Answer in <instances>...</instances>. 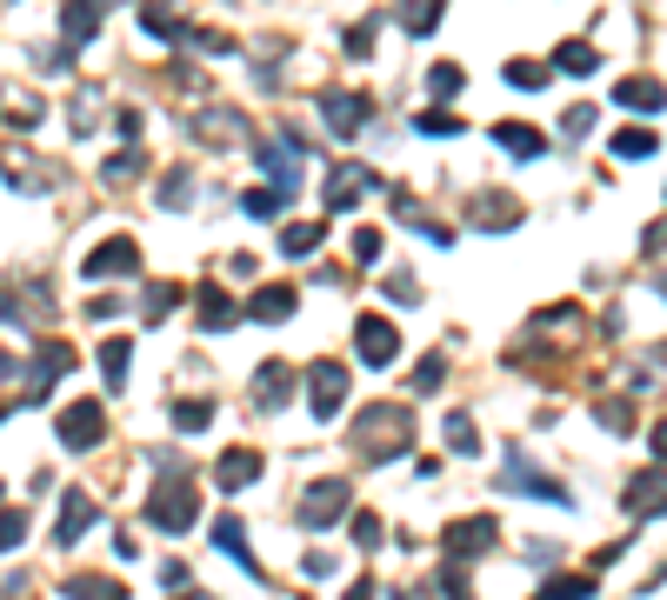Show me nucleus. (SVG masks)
<instances>
[{"label":"nucleus","instance_id":"4be33fe9","mask_svg":"<svg viewBox=\"0 0 667 600\" xmlns=\"http://www.w3.org/2000/svg\"><path fill=\"white\" fill-rule=\"evenodd\" d=\"M321 240H327V227H321V220H287V227H281V254H287V260L321 254Z\"/></svg>","mask_w":667,"mask_h":600},{"label":"nucleus","instance_id":"ea45409f","mask_svg":"<svg viewBox=\"0 0 667 600\" xmlns=\"http://www.w3.org/2000/svg\"><path fill=\"white\" fill-rule=\"evenodd\" d=\"M441 381H448V354H428L414 367V394H441Z\"/></svg>","mask_w":667,"mask_h":600},{"label":"nucleus","instance_id":"20e7f679","mask_svg":"<svg viewBox=\"0 0 667 600\" xmlns=\"http://www.w3.org/2000/svg\"><path fill=\"white\" fill-rule=\"evenodd\" d=\"M501 494H521V501H548V508H575V501H568V488H561L555 474H541L528 454H508V468H501Z\"/></svg>","mask_w":667,"mask_h":600},{"label":"nucleus","instance_id":"7c9ffc66","mask_svg":"<svg viewBox=\"0 0 667 600\" xmlns=\"http://www.w3.org/2000/svg\"><path fill=\"white\" fill-rule=\"evenodd\" d=\"M401 27L408 33H434L441 27V0H401Z\"/></svg>","mask_w":667,"mask_h":600},{"label":"nucleus","instance_id":"39448f33","mask_svg":"<svg viewBox=\"0 0 667 600\" xmlns=\"http://www.w3.org/2000/svg\"><path fill=\"white\" fill-rule=\"evenodd\" d=\"M53 434H60V447H67V454L100 447V441H107V414H100V401H73V407H60Z\"/></svg>","mask_w":667,"mask_h":600},{"label":"nucleus","instance_id":"de8ad7c7","mask_svg":"<svg viewBox=\"0 0 667 600\" xmlns=\"http://www.w3.org/2000/svg\"><path fill=\"white\" fill-rule=\"evenodd\" d=\"M354 260H381V234L374 227H354Z\"/></svg>","mask_w":667,"mask_h":600},{"label":"nucleus","instance_id":"0eeeda50","mask_svg":"<svg viewBox=\"0 0 667 600\" xmlns=\"http://www.w3.org/2000/svg\"><path fill=\"white\" fill-rule=\"evenodd\" d=\"M254 154H261V167H267V180H274L281 194H294V187H301V167H307V147L294 140V127H287L281 140H261Z\"/></svg>","mask_w":667,"mask_h":600},{"label":"nucleus","instance_id":"aec40b11","mask_svg":"<svg viewBox=\"0 0 667 600\" xmlns=\"http://www.w3.org/2000/svg\"><path fill=\"white\" fill-rule=\"evenodd\" d=\"M214 481H220L227 494H241V488H254V481H261V454H254V447H234V454H220V468H214Z\"/></svg>","mask_w":667,"mask_h":600},{"label":"nucleus","instance_id":"9b49d317","mask_svg":"<svg viewBox=\"0 0 667 600\" xmlns=\"http://www.w3.org/2000/svg\"><path fill=\"white\" fill-rule=\"evenodd\" d=\"M321 120H327V134L354 140V134L367 127V94H341V87H327V94H321Z\"/></svg>","mask_w":667,"mask_h":600},{"label":"nucleus","instance_id":"5701e85b","mask_svg":"<svg viewBox=\"0 0 667 600\" xmlns=\"http://www.w3.org/2000/svg\"><path fill=\"white\" fill-rule=\"evenodd\" d=\"M194 314H200V327H207V334H220V327H234V321H241V307H234V294H220V287H200V301H194Z\"/></svg>","mask_w":667,"mask_h":600},{"label":"nucleus","instance_id":"2f4dec72","mask_svg":"<svg viewBox=\"0 0 667 600\" xmlns=\"http://www.w3.org/2000/svg\"><path fill=\"white\" fill-rule=\"evenodd\" d=\"M534 600H595V574H561V581H548Z\"/></svg>","mask_w":667,"mask_h":600},{"label":"nucleus","instance_id":"4468645a","mask_svg":"<svg viewBox=\"0 0 667 600\" xmlns=\"http://www.w3.org/2000/svg\"><path fill=\"white\" fill-rule=\"evenodd\" d=\"M628 514H635V521L667 514V468H661V461H655L648 474H635V481H628Z\"/></svg>","mask_w":667,"mask_h":600},{"label":"nucleus","instance_id":"6e6d98bb","mask_svg":"<svg viewBox=\"0 0 667 600\" xmlns=\"http://www.w3.org/2000/svg\"><path fill=\"white\" fill-rule=\"evenodd\" d=\"M174 600H207V594H174Z\"/></svg>","mask_w":667,"mask_h":600},{"label":"nucleus","instance_id":"e433bc0d","mask_svg":"<svg viewBox=\"0 0 667 600\" xmlns=\"http://www.w3.org/2000/svg\"><path fill=\"white\" fill-rule=\"evenodd\" d=\"M207 421H214V401H174V427L180 434H200Z\"/></svg>","mask_w":667,"mask_h":600},{"label":"nucleus","instance_id":"412c9836","mask_svg":"<svg viewBox=\"0 0 667 600\" xmlns=\"http://www.w3.org/2000/svg\"><path fill=\"white\" fill-rule=\"evenodd\" d=\"M100 33V7L94 0H67V13H60V40L67 47H87Z\"/></svg>","mask_w":667,"mask_h":600},{"label":"nucleus","instance_id":"49530a36","mask_svg":"<svg viewBox=\"0 0 667 600\" xmlns=\"http://www.w3.org/2000/svg\"><path fill=\"white\" fill-rule=\"evenodd\" d=\"M588 127H595V107H568V120H561V134H568V140H581Z\"/></svg>","mask_w":667,"mask_h":600},{"label":"nucleus","instance_id":"a19ab883","mask_svg":"<svg viewBox=\"0 0 667 600\" xmlns=\"http://www.w3.org/2000/svg\"><path fill=\"white\" fill-rule=\"evenodd\" d=\"M27 541V514L20 508H0V554H13Z\"/></svg>","mask_w":667,"mask_h":600},{"label":"nucleus","instance_id":"13d9d810","mask_svg":"<svg viewBox=\"0 0 667 600\" xmlns=\"http://www.w3.org/2000/svg\"><path fill=\"white\" fill-rule=\"evenodd\" d=\"M0 421H7V407H0Z\"/></svg>","mask_w":667,"mask_h":600},{"label":"nucleus","instance_id":"dca6fc26","mask_svg":"<svg viewBox=\"0 0 667 600\" xmlns=\"http://www.w3.org/2000/svg\"><path fill=\"white\" fill-rule=\"evenodd\" d=\"M468 220H474L481 234H508V227H521V200H514V194H474Z\"/></svg>","mask_w":667,"mask_h":600},{"label":"nucleus","instance_id":"f03ea898","mask_svg":"<svg viewBox=\"0 0 667 600\" xmlns=\"http://www.w3.org/2000/svg\"><path fill=\"white\" fill-rule=\"evenodd\" d=\"M354 434L367 441V461H394V454H408V441H414V421H408L401 407H367V414L354 421Z\"/></svg>","mask_w":667,"mask_h":600},{"label":"nucleus","instance_id":"a18cd8bd","mask_svg":"<svg viewBox=\"0 0 667 600\" xmlns=\"http://www.w3.org/2000/svg\"><path fill=\"white\" fill-rule=\"evenodd\" d=\"M354 541L374 554V548H381V514H354Z\"/></svg>","mask_w":667,"mask_h":600},{"label":"nucleus","instance_id":"c9c22d12","mask_svg":"<svg viewBox=\"0 0 667 600\" xmlns=\"http://www.w3.org/2000/svg\"><path fill=\"white\" fill-rule=\"evenodd\" d=\"M441 434H448V447H454V454H481V434H474V414H448V427H441Z\"/></svg>","mask_w":667,"mask_h":600},{"label":"nucleus","instance_id":"6e6552de","mask_svg":"<svg viewBox=\"0 0 667 600\" xmlns=\"http://www.w3.org/2000/svg\"><path fill=\"white\" fill-rule=\"evenodd\" d=\"M494 541H501V521H494V514H468V521H448V534H441V548H448L454 561H481Z\"/></svg>","mask_w":667,"mask_h":600},{"label":"nucleus","instance_id":"3c124183","mask_svg":"<svg viewBox=\"0 0 667 600\" xmlns=\"http://www.w3.org/2000/svg\"><path fill=\"white\" fill-rule=\"evenodd\" d=\"M114 134H120V140L134 147V140H140V114H114Z\"/></svg>","mask_w":667,"mask_h":600},{"label":"nucleus","instance_id":"bb28decb","mask_svg":"<svg viewBox=\"0 0 667 600\" xmlns=\"http://www.w3.org/2000/svg\"><path fill=\"white\" fill-rule=\"evenodd\" d=\"M154 200H160L167 214H180V207H194V174H187V167H174V174H160V187H154Z\"/></svg>","mask_w":667,"mask_h":600},{"label":"nucleus","instance_id":"4d7b16f0","mask_svg":"<svg viewBox=\"0 0 667 600\" xmlns=\"http://www.w3.org/2000/svg\"><path fill=\"white\" fill-rule=\"evenodd\" d=\"M661 301H667V281H661Z\"/></svg>","mask_w":667,"mask_h":600},{"label":"nucleus","instance_id":"603ef678","mask_svg":"<svg viewBox=\"0 0 667 600\" xmlns=\"http://www.w3.org/2000/svg\"><path fill=\"white\" fill-rule=\"evenodd\" d=\"M347 53H374V27H354V33H347Z\"/></svg>","mask_w":667,"mask_h":600},{"label":"nucleus","instance_id":"cd10ccee","mask_svg":"<svg viewBox=\"0 0 667 600\" xmlns=\"http://www.w3.org/2000/svg\"><path fill=\"white\" fill-rule=\"evenodd\" d=\"M140 174H147V154H140V140H134V147H120V154L100 167V180H114V187H127V180H140Z\"/></svg>","mask_w":667,"mask_h":600},{"label":"nucleus","instance_id":"6ab92c4d","mask_svg":"<svg viewBox=\"0 0 667 600\" xmlns=\"http://www.w3.org/2000/svg\"><path fill=\"white\" fill-rule=\"evenodd\" d=\"M494 147L514 154V160H541V154H548V134H534L528 120H501V127H494Z\"/></svg>","mask_w":667,"mask_h":600},{"label":"nucleus","instance_id":"1a4fd4ad","mask_svg":"<svg viewBox=\"0 0 667 600\" xmlns=\"http://www.w3.org/2000/svg\"><path fill=\"white\" fill-rule=\"evenodd\" d=\"M140 267V240L134 234H114V240H100L87 260H80V281H114V274H134Z\"/></svg>","mask_w":667,"mask_h":600},{"label":"nucleus","instance_id":"8fccbe9b","mask_svg":"<svg viewBox=\"0 0 667 600\" xmlns=\"http://www.w3.org/2000/svg\"><path fill=\"white\" fill-rule=\"evenodd\" d=\"M301 568H307V574H314V581H327V574H341V561H334V554H321V548H314V554H307V561H301Z\"/></svg>","mask_w":667,"mask_h":600},{"label":"nucleus","instance_id":"9d476101","mask_svg":"<svg viewBox=\"0 0 667 600\" xmlns=\"http://www.w3.org/2000/svg\"><path fill=\"white\" fill-rule=\"evenodd\" d=\"M67 367H73V347H67V341H40V347H33V374H27V394H20V401H27V407H40V401H47V387H53Z\"/></svg>","mask_w":667,"mask_h":600},{"label":"nucleus","instance_id":"a211bd4d","mask_svg":"<svg viewBox=\"0 0 667 600\" xmlns=\"http://www.w3.org/2000/svg\"><path fill=\"white\" fill-rule=\"evenodd\" d=\"M214 548H220V554H227L241 574H254V581H261V561H254V548H247V528H241L234 514H220V521H214Z\"/></svg>","mask_w":667,"mask_h":600},{"label":"nucleus","instance_id":"473e14b6","mask_svg":"<svg viewBox=\"0 0 667 600\" xmlns=\"http://www.w3.org/2000/svg\"><path fill=\"white\" fill-rule=\"evenodd\" d=\"M140 27H147V33H154V40H187V20H174V13H167V7H160V0H154V7H147V13H140Z\"/></svg>","mask_w":667,"mask_h":600},{"label":"nucleus","instance_id":"f257e3e1","mask_svg":"<svg viewBox=\"0 0 667 600\" xmlns=\"http://www.w3.org/2000/svg\"><path fill=\"white\" fill-rule=\"evenodd\" d=\"M167 481L147 494V508H140V521L147 528H160V534H187L194 521H200V488H194V474L187 468H160Z\"/></svg>","mask_w":667,"mask_h":600},{"label":"nucleus","instance_id":"ddd939ff","mask_svg":"<svg viewBox=\"0 0 667 600\" xmlns=\"http://www.w3.org/2000/svg\"><path fill=\"white\" fill-rule=\"evenodd\" d=\"M354 347H361V361H367V367H394V354H401V334H394L381 314H361V327H354Z\"/></svg>","mask_w":667,"mask_h":600},{"label":"nucleus","instance_id":"c03bdc74","mask_svg":"<svg viewBox=\"0 0 667 600\" xmlns=\"http://www.w3.org/2000/svg\"><path fill=\"white\" fill-rule=\"evenodd\" d=\"M381 294H388V301H401V307H414V301H421V287H414V274H408V267H401V274H388V287H381Z\"/></svg>","mask_w":667,"mask_h":600},{"label":"nucleus","instance_id":"5fc2aeb1","mask_svg":"<svg viewBox=\"0 0 667 600\" xmlns=\"http://www.w3.org/2000/svg\"><path fill=\"white\" fill-rule=\"evenodd\" d=\"M347 600H374V581H367V574H361V581H354V588H347Z\"/></svg>","mask_w":667,"mask_h":600},{"label":"nucleus","instance_id":"a878e982","mask_svg":"<svg viewBox=\"0 0 667 600\" xmlns=\"http://www.w3.org/2000/svg\"><path fill=\"white\" fill-rule=\"evenodd\" d=\"M287 314H294V287H261V294L247 301V321H267V327H274V321H287Z\"/></svg>","mask_w":667,"mask_h":600},{"label":"nucleus","instance_id":"f704fd0d","mask_svg":"<svg viewBox=\"0 0 667 600\" xmlns=\"http://www.w3.org/2000/svg\"><path fill=\"white\" fill-rule=\"evenodd\" d=\"M281 200H287L281 187H247V194H241V214H254V220H274V214H281Z\"/></svg>","mask_w":667,"mask_h":600},{"label":"nucleus","instance_id":"c756f323","mask_svg":"<svg viewBox=\"0 0 667 600\" xmlns=\"http://www.w3.org/2000/svg\"><path fill=\"white\" fill-rule=\"evenodd\" d=\"M127 354H134V341H107V347H100V374H107V394H120V387H127Z\"/></svg>","mask_w":667,"mask_h":600},{"label":"nucleus","instance_id":"7ed1b4c3","mask_svg":"<svg viewBox=\"0 0 667 600\" xmlns=\"http://www.w3.org/2000/svg\"><path fill=\"white\" fill-rule=\"evenodd\" d=\"M347 508H354V488L334 474V481H314L307 494H301V508H294V521L307 528V534H321V528H334V521H347Z\"/></svg>","mask_w":667,"mask_h":600},{"label":"nucleus","instance_id":"09e8293b","mask_svg":"<svg viewBox=\"0 0 667 600\" xmlns=\"http://www.w3.org/2000/svg\"><path fill=\"white\" fill-rule=\"evenodd\" d=\"M628 421H635V414H628V401H601V427H615V434H621Z\"/></svg>","mask_w":667,"mask_h":600},{"label":"nucleus","instance_id":"393cba45","mask_svg":"<svg viewBox=\"0 0 667 600\" xmlns=\"http://www.w3.org/2000/svg\"><path fill=\"white\" fill-rule=\"evenodd\" d=\"M595 67H601V53H595L588 40H561V47H555V73H568V80H588Z\"/></svg>","mask_w":667,"mask_h":600},{"label":"nucleus","instance_id":"423d86ee","mask_svg":"<svg viewBox=\"0 0 667 600\" xmlns=\"http://www.w3.org/2000/svg\"><path fill=\"white\" fill-rule=\"evenodd\" d=\"M347 394H354V387H347V367H341V361H314V367H307V407H314V421H334V414L347 407Z\"/></svg>","mask_w":667,"mask_h":600},{"label":"nucleus","instance_id":"c85d7f7f","mask_svg":"<svg viewBox=\"0 0 667 600\" xmlns=\"http://www.w3.org/2000/svg\"><path fill=\"white\" fill-rule=\"evenodd\" d=\"M661 140H655V127H621L615 134V160H648Z\"/></svg>","mask_w":667,"mask_h":600},{"label":"nucleus","instance_id":"2eb2a0df","mask_svg":"<svg viewBox=\"0 0 667 600\" xmlns=\"http://www.w3.org/2000/svg\"><path fill=\"white\" fill-rule=\"evenodd\" d=\"M615 107H628V114H661V107H667V80H655V73H628V80H615Z\"/></svg>","mask_w":667,"mask_h":600},{"label":"nucleus","instance_id":"b1692460","mask_svg":"<svg viewBox=\"0 0 667 600\" xmlns=\"http://www.w3.org/2000/svg\"><path fill=\"white\" fill-rule=\"evenodd\" d=\"M60 594H67V600H127V588H120L114 574H67Z\"/></svg>","mask_w":667,"mask_h":600},{"label":"nucleus","instance_id":"72a5a7b5","mask_svg":"<svg viewBox=\"0 0 667 600\" xmlns=\"http://www.w3.org/2000/svg\"><path fill=\"white\" fill-rule=\"evenodd\" d=\"M461 87H468V73H461L454 60H441V67H428V94H434V100H454Z\"/></svg>","mask_w":667,"mask_h":600},{"label":"nucleus","instance_id":"79ce46f5","mask_svg":"<svg viewBox=\"0 0 667 600\" xmlns=\"http://www.w3.org/2000/svg\"><path fill=\"white\" fill-rule=\"evenodd\" d=\"M414 127H421L428 140H448V134H461V120H454V114H441V107H428V114H421Z\"/></svg>","mask_w":667,"mask_h":600},{"label":"nucleus","instance_id":"58836bf2","mask_svg":"<svg viewBox=\"0 0 667 600\" xmlns=\"http://www.w3.org/2000/svg\"><path fill=\"white\" fill-rule=\"evenodd\" d=\"M174 301H180V287H174V281H154V287H147V301H140V321H160Z\"/></svg>","mask_w":667,"mask_h":600},{"label":"nucleus","instance_id":"f8f14e48","mask_svg":"<svg viewBox=\"0 0 667 600\" xmlns=\"http://www.w3.org/2000/svg\"><path fill=\"white\" fill-rule=\"evenodd\" d=\"M100 528V501H87L80 488L73 494H60V528H53V548H80V534H94Z\"/></svg>","mask_w":667,"mask_h":600},{"label":"nucleus","instance_id":"864d4df0","mask_svg":"<svg viewBox=\"0 0 667 600\" xmlns=\"http://www.w3.org/2000/svg\"><path fill=\"white\" fill-rule=\"evenodd\" d=\"M648 441H655V461L667 468V421H655V434H648Z\"/></svg>","mask_w":667,"mask_h":600},{"label":"nucleus","instance_id":"f3484780","mask_svg":"<svg viewBox=\"0 0 667 600\" xmlns=\"http://www.w3.org/2000/svg\"><path fill=\"white\" fill-rule=\"evenodd\" d=\"M287 387H294V367H287V361H267V367L254 374V407H261V414H281V407H287Z\"/></svg>","mask_w":667,"mask_h":600},{"label":"nucleus","instance_id":"4c0bfd02","mask_svg":"<svg viewBox=\"0 0 667 600\" xmlns=\"http://www.w3.org/2000/svg\"><path fill=\"white\" fill-rule=\"evenodd\" d=\"M508 80H514L521 94H541V87H548V67H541V60H508Z\"/></svg>","mask_w":667,"mask_h":600},{"label":"nucleus","instance_id":"37998d69","mask_svg":"<svg viewBox=\"0 0 667 600\" xmlns=\"http://www.w3.org/2000/svg\"><path fill=\"white\" fill-rule=\"evenodd\" d=\"M94 107H100V94H73V107H67L73 134H94Z\"/></svg>","mask_w":667,"mask_h":600}]
</instances>
